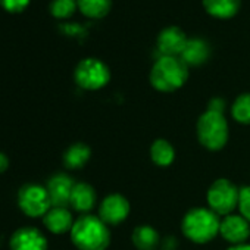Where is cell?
<instances>
[{
  "label": "cell",
  "instance_id": "cell-17",
  "mask_svg": "<svg viewBox=\"0 0 250 250\" xmlns=\"http://www.w3.org/2000/svg\"><path fill=\"white\" fill-rule=\"evenodd\" d=\"M241 6V0H203L205 11L219 20H228L237 15Z\"/></svg>",
  "mask_w": 250,
  "mask_h": 250
},
{
  "label": "cell",
  "instance_id": "cell-7",
  "mask_svg": "<svg viewBox=\"0 0 250 250\" xmlns=\"http://www.w3.org/2000/svg\"><path fill=\"white\" fill-rule=\"evenodd\" d=\"M21 210L31 218L44 216L52 209V200L46 187L40 184H25L18 193Z\"/></svg>",
  "mask_w": 250,
  "mask_h": 250
},
{
  "label": "cell",
  "instance_id": "cell-25",
  "mask_svg": "<svg viewBox=\"0 0 250 250\" xmlns=\"http://www.w3.org/2000/svg\"><path fill=\"white\" fill-rule=\"evenodd\" d=\"M224 109H225V100H224V99H221V97H213V99L209 100L208 110H215V112L224 113Z\"/></svg>",
  "mask_w": 250,
  "mask_h": 250
},
{
  "label": "cell",
  "instance_id": "cell-2",
  "mask_svg": "<svg viewBox=\"0 0 250 250\" xmlns=\"http://www.w3.org/2000/svg\"><path fill=\"white\" fill-rule=\"evenodd\" d=\"M149 80L158 91L172 93L187 83L188 66L180 56H159L150 69Z\"/></svg>",
  "mask_w": 250,
  "mask_h": 250
},
{
  "label": "cell",
  "instance_id": "cell-24",
  "mask_svg": "<svg viewBox=\"0 0 250 250\" xmlns=\"http://www.w3.org/2000/svg\"><path fill=\"white\" fill-rule=\"evenodd\" d=\"M31 0H0V6H2L9 14H20L28 8Z\"/></svg>",
  "mask_w": 250,
  "mask_h": 250
},
{
  "label": "cell",
  "instance_id": "cell-16",
  "mask_svg": "<svg viewBox=\"0 0 250 250\" xmlns=\"http://www.w3.org/2000/svg\"><path fill=\"white\" fill-rule=\"evenodd\" d=\"M131 241L137 250H156L161 243V235L153 227L145 224L134 228Z\"/></svg>",
  "mask_w": 250,
  "mask_h": 250
},
{
  "label": "cell",
  "instance_id": "cell-4",
  "mask_svg": "<svg viewBox=\"0 0 250 250\" xmlns=\"http://www.w3.org/2000/svg\"><path fill=\"white\" fill-rule=\"evenodd\" d=\"M196 134L199 143L205 149L210 152H218L224 149L229 137L227 118L224 116V113L215 110L203 112L196 124Z\"/></svg>",
  "mask_w": 250,
  "mask_h": 250
},
{
  "label": "cell",
  "instance_id": "cell-18",
  "mask_svg": "<svg viewBox=\"0 0 250 250\" xmlns=\"http://www.w3.org/2000/svg\"><path fill=\"white\" fill-rule=\"evenodd\" d=\"M150 159L161 168L171 167L175 161V149L168 140L158 139L150 146Z\"/></svg>",
  "mask_w": 250,
  "mask_h": 250
},
{
  "label": "cell",
  "instance_id": "cell-23",
  "mask_svg": "<svg viewBox=\"0 0 250 250\" xmlns=\"http://www.w3.org/2000/svg\"><path fill=\"white\" fill-rule=\"evenodd\" d=\"M238 210H240V215L250 222V186H244L240 188Z\"/></svg>",
  "mask_w": 250,
  "mask_h": 250
},
{
  "label": "cell",
  "instance_id": "cell-6",
  "mask_svg": "<svg viewBox=\"0 0 250 250\" xmlns=\"http://www.w3.org/2000/svg\"><path fill=\"white\" fill-rule=\"evenodd\" d=\"M74 80L78 84V87L84 90H100L109 83L110 69L100 59L85 58L77 65L74 71Z\"/></svg>",
  "mask_w": 250,
  "mask_h": 250
},
{
  "label": "cell",
  "instance_id": "cell-8",
  "mask_svg": "<svg viewBox=\"0 0 250 250\" xmlns=\"http://www.w3.org/2000/svg\"><path fill=\"white\" fill-rule=\"evenodd\" d=\"M131 210L130 202L127 197L119 194V193H112L106 196L99 206V218L106 224V225H119L125 219L128 218Z\"/></svg>",
  "mask_w": 250,
  "mask_h": 250
},
{
  "label": "cell",
  "instance_id": "cell-13",
  "mask_svg": "<svg viewBox=\"0 0 250 250\" xmlns=\"http://www.w3.org/2000/svg\"><path fill=\"white\" fill-rule=\"evenodd\" d=\"M96 202H97V194L93 186H90L88 183H75L69 200V205L72 206L74 210L85 215L90 210H93Z\"/></svg>",
  "mask_w": 250,
  "mask_h": 250
},
{
  "label": "cell",
  "instance_id": "cell-26",
  "mask_svg": "<svg viewBox=\"0 0 250 250\" xmlns=\"http://www.w3.org/2000/svg\"><path fill=\"white\" fill-rule=\"evenodd\" d=\"M8 167H9V159H8V156H6L3 152H0V174L5 172V171L8 169Z\"/></svg>",
  "mask_w": 250,
  "mask_h": 250
},
{
  "label": "cell",
  "instance_id": "cell-19",
  "mask_svg": "<svg viewBox=\"0 0 250 250\" xmlns=\"http://www.w3.org/2000/svg\"><path fill=\"white\" fill-rule=\"evenodd\" d=\"M91 158V149L85 143H74L63 153V164L68 169L83 168Z\"/></svg>",
  "mask_w": 250,
  "mask_h": 250
},
{
  "label": "cell",
  "instance_id": "cell-15",
  "mask_svg": "<svg viewBox=\"0 0 250 250\" xmlns=\"http://www.w3.org/2000/svg\"><path fill=\"white\" fill-rule=\"evenodd\" d=\"M43 222L50 232L63 234L66 231H71L75 221L72 218V213L68 210V208L52 206V209L43 216Z\"/></svg>",
  "mask_w": 250,
  "mask_h": 250
},
{
  "label": "cell",
  "instance_id": "cell-11",
  "mask_svg": "<svg viewBox=\"0 0 250 250\" xmlns=\"http://www.w3.org/2000/svg\"><path fill=\"white\" fill-rule=\"evenodd\" d=\"M11 250H47V240L40 229L24 227L12 234Z\"/></svg>",
  "mask_w": 250,
  "mask_h": 250
},
{
  "label": "cell",
  "instance_id": "cell-1",
  "mask_svg": "<svg viewBox=\"0 0 250 250\" xmlns=\"http://www.w3.org/2000/svg\"><path fill=\"white\" fill-rule=\"evenodd\" d=\"M71 240L78 250H106L110 244V231L96 215H81L71 228Z\"/></svg>",
  "mask_w": 250,
  "mask_h": 250
},
{
  "label": "cell",
  "instance_id": "cell-20",
  "mask_svg": "<svg viewBox=\"0 0 250 250\" xmlns=\"http://www.w3.org/2000/svg\"><path fill=\"white\" fill-rule=\"evenodd\" d=\"M77 3L80 12L93 20L106 17L112 8V0H77Z\"/></svg>",
  "mask_w": 250,
  "mask_h": 250
},
{
  "label": "cell",
  "instance_id": "cell-12",
  "mask_svg": "<svg viewBox=\"0 0 250 250\" xmlns=\"http://www.w3.org/2000/svg\"><path fill=\"white\" fill-rule=\"evenodd\" d=\"M74 186H75V183L68 174L59 172V174L53 175L49 180L47 187H46L49 191L50 200H52V206L66 208L69 205Z\"/></svg>",
  "mask_w": 250,
  "mask_h": 250
},
{
  "label": "cell",
  "instance_id": "cell-14",
  "mask_svg": "<svg viewBox=\"0 0 250 250\" xmlns=\"http://www.w3.org/2000/svg\"><path fill=\"white\" fill-rule=\"evenodd\" d=\"M209 56L210 46L208 44V42L200 37H193L188 39L180 58L186 62L187 66H200L209 59Z\"/></svg>",
  "mask_w": 250,
  "mask_h": 250
},
{
  "label": "cell",
  "instance_id": "cell-22",
  "mask_svg": "<svg viewBox=\"0 0 250 250\" xmlns=\"http://www.w3.org/2000/svg\"><path fill=\"white\" fill-rule=\"evenodd\" d=\"M77 8H78L77 0H52L49 5L50 14L59 20H66L72 17Z\"/></svg>",
  "mask_w": 250,
  "mask_h": 250
},
{
  "label": "cell",
  "instance_id": "cell-10",
  "mask_svg": "<svg viewBox=\"0 0 250 250\" xmlns=\"http://www.w3.org/2000/svg\"><path fill=\"white\" fill-rule=\"evenodd\" d=\"M187 42L188 39L180 27L171 25L164 28L156 40L159 56H181Z\"/></svg>",
  "mask_w": 250,
  "mask_h": 250
},
{
  "label": "cell",
  "instance_id": "cell-3",
  "mask_svg": "<svg viewBox=\"0 0 250 250\" xmlns=\"http://www.w3.org/2000/svg\"><path fill=\"white\" fill-rule=\"evenodd\" d=\"M221 219L209 208H193L186 212L181 221V231L186 238L196 244H206L219 234Z\"/></svg>",
  "mask_w": 250,
  "mask_h": 250
},
{
  "label": "cell",
  "instance_id": "cell-9",
  "mask_svg": "<svg viewBox=\"0 0 250 250\" xmlns=\"http://www.w3.org/2000/svg\"><path fill=\"white\" fill-rule=\"evenodd\" d=\"M219 234L225 241L231 243L232 246L243 244L250 237V222L241 215L229 213L224 216V219H221Z\"/></svg>",
  "mask_w": 250,
  "mask_h": 250
},
{
  "label": "cell",
  "instance_id": "cell-27",
  "mask_svg": "<svg viewBox=\"0 0 250 250\" xmlns=\"http://www.w3.org/2000/svg\"><path fill=\"white\" fill-rule=\"evenodd\" d=\"M227 250H250V244H247V243H243V244H235V246H231V247H228Z\"/></svg>",
  "mask_w": 250,
  "mask_h": 250
},
{
  "label": "cell",
  "instance_id": "cell-5",
  "mask_svg": "<svg viewBox=\"0 0 250 250\" xmlns=\"http://www.w3.org/2000/svg\"><path fill=\"white\" fill-rule=\"evenodd\" d=\"M240 188L227 178H218L213 181L206 193L208 208L219 216H227L238 208Z\"/></svg>",
  "mask_w": 250,
  "mask_h": 250
},
{
  "label": "cell",
  "instance_id": "cell-21",
  "mask_svg": "<svg viewBox=\"0 0 250 250\" xmlns=\"http://www.w3.org/2000/svg\"><path fill=\"white\" fill-rule=\"evenodd\" d=\"M231 115L238 124L250 125V93L237 96L231 106Z\"/></svg>",
  "mask_w": 250,
  "mask_h": 250
}]
</instances>
